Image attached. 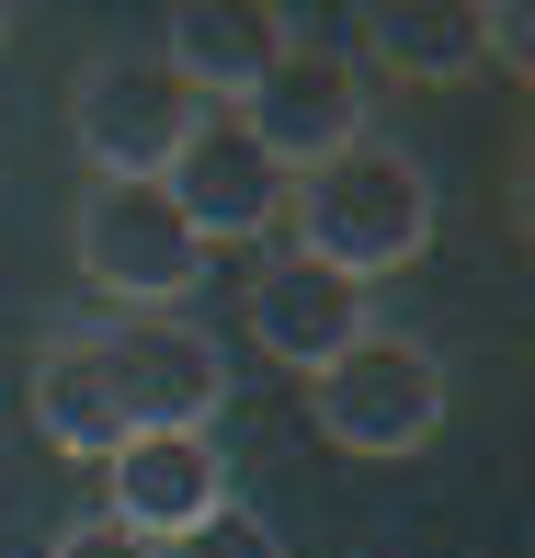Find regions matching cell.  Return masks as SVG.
Returning a JSON list of instances; mask_svg holds the SVG:
<instances>
[{"label":"cell","instance_id":"10","mask_svg":"<svg viewBox=\"0 0 535 558\" xmlns=\"http://www.w3.org/2000/svg\"><path fill=\"white\" fill-rule=\"evenodd\" d=\"M273 46H285V12H251V0H183L171 35H160V69H171L206 114H228V104L273 69Z\"/></svg>","mask_w":535,"mask_h":558},{"label":"cell","instance_id":"15","mask_svg":"<svg viewBox=\"0 0 535 558\" xmlns=\"http://www.w3.org/2000/svg\"><path fill=\"white\" fill-rule=\"evenodd\" d=\"M0 35H12V12H0Z\"/></svg>","mask_w":535,"mask_h":558},{"label":"cell","instance_id":"11","mask_svg":"<svg viewBox=\"0 0 535 558\" xmlns=\"http://www.w3.org/2000/svg\"><path fill=\"white\" fill-rule=\"evenodd\" d=\"M353 69L467 81V69H490V12H478V0H376V12H365V58H353Z\"/></svg>","mask_w":535,"mask_h":558},{"label":"cell","instance_id":"12","mask_svg":"<svg viewBox=\"0 0 535 558\" xmlns=\"http://www.w3.org/2000/svg\"><path fill=\"white\" fill-rule=\"evenodd\" d=\"M23 411H35V434L58 456H81V468H104V456L125 445L114 422V388H104V353H92V331H58L35 353V388H23Z\"/></svg>","mask_w":535,"mask_h":558},{"label":"cell","instance_id":"6","mask_svg":"<svg viewBox=\"0 0 535 558\" xmlns=\"http://www.w3.org/2000/svg\"><path fill=\"white\" fill-rule=\"evenodd\" d=\"M194 114H206V104H194L160 58H92L81 92H69V125H81L92 183H160Z\"/></svg>","mask_w":535,"mask_h":558},{"label":"cell","instance_id":"3","mask_svg":"<svg viewBox=\"0 0 535 558\" xmlns=\"http://www.w3.org/2000/svg\"><path fill=\"white\" fill-rule=\"evenodd\" d=\"M69 251H81V274L125 319H171L194 286H206V240L171 217L160 183H92L81 217H69Z\"/></svg>","mask_w":535,"mask_h":558},{"label":"cell","instance_id":"5","mask_svg":"<svg viewBox=\"0 0 535 558\" xmlns=\"http://www.w3.org/2000/svg\"><path fill=\"white\" fill-rule=\"evenodd\" d=\"M92 353H104L125 434H206L228 411V353L194 319H114V331H92Z\"/></svg>","mask_w":535,"mask_h":558},{"label":"cell","instance_id":"2","mask_svg":"<svg viewBox=\"0 0 535 558\" xmlns=\"http://www.w3.org/2000/svg\"><path fill=\"white\" fill-rule=\"evenodd\" d=\"M308 422L342 456H422L445 434V353L399 342V331H365L342 365L308 376Z\"/></svg>","mask_w":535,"mask_h":558},{"label":"cell","instance_id":"4","mask_svg":"<svg viewBox=\"0 0 535 558\" xmlns=\"http://www.w3.org/2000/svg\"><path fill=\"white\" fill-rule=\"evenodd\" d=\"M251 125V148H263L273 171H319L342 160V148H365V69H353V46H319L308 23H285V46H273V69L228 104Z\"/></svg>","mask_w":535,"mask_h":558},{"label":"cell","instance_id":"8","mask_svg":"<svg viewBox=\"0 0 535 558\" xmlns=\"http://www.w3.org/2000/svg\"><path fill=\"white\" fill-rule=\"evenodd\" d=\"M228 501V456L217 434H125L104 456V524H125L137 547H171V536H194Z\"/></svg>","mask_w":535,"mask_h":558},{"label":"cell","instance_id":"1","mask_svg":"<svg viewBox=\"0 0 535 558\" xmlns=\"http://www.w3.org/2000/svg\"><path fill=\"white\" fill-rule=\"evenodd\" d=\"M285 228H296V263L342 274V286H376V274H399V263L433 251V171L411 148L365 137V148H342V160L296 171Z\"/></svg>","mask_w":535,"mask_h":558},{"label":"cell","instance_id":"7","mask_svg":"<svg viewBox=\"0 0 535 558\" xmlns=\"http://www.w3.org/2000/svg\"><path fill=\"white\" fill-rule=\"evenodd\" d=\"M160 194H171V217L194 228V240H263L273 217H285V171L251 148V125L240 114H194L183 125V148H171V171H160Z\"/></svg>","mask_w":535,"mask_h":558},{"label":"cell","instance_id":"13","mask_svg":"<svg viewBox=\"0 0 535 558\" xmlns=\"http://www.w3.org/2000/svg\"><path fill=\"white\" fill-rule=\"evenodd\" d=\"M160 558H285V536H273V524L251 513V501H217V513L194 524V536H171Z\"/></svg>","mask_w":535,"mask_h":558},{"label":"cell","instance_id":"14","mask_svg":"<svg viewBox=\"0 0 535 558\" xmlns=\"http://www.w3.org/2000/svg\"><path fill=\"white\" fill-rule=\"evenodd\" d=\"M46 558H160V547H137L125 524H104V513H92V524H69V536L46 547Z\"/></svg>","mask_w":535,"mask_h":558},{"label":"cell","instance_id":"9","mask_svg":"<svg viewBox=\"0 0 535 558\" xmlns=\"http://www.w3.org/2000/svg\"><path fill=\"white\" fill-rule=\"evenodd\" d=\"M365 331H376V296H365V286H342V274L296 263V251H285L273 274H251V342H263L273 365L319 376V365H342Z\"/></svg>","mask_w":535,"mask_h":558}]
</instances>
